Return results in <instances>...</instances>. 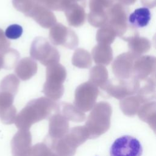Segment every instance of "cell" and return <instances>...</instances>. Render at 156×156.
I'll list each match as a JSON object with an SVG mask.
<instances>
[{
	"instance_id": "obj_32",
	"label": "cell",
	"mask_w": 156,
	"mask_h": 156,
	"mask_svg": "<svg viewBox=\"0 0 156 156\" xmlns=\"http://www.w3.org/2000/svg\"><path fill=\"white\" fill-rule=\"evenodd\" d=\"M31 156H58L45 143L35 144L31 149Z\"/></svg>"
},
{
	"instance_id": "obj_26",
	"label": "cell",
	"mask_w": 156,
	"mask_h": 156,
	"mask_svg": "<svg viewBox=\"0 0 156 156\" xmlns=\"http://www.w3.org/2000/svg\"><path fill=\"white\" fill-rule=\"evenodd\" d=\"M108 80V71L105 66L96 65L93 66L90 72L89 81L101 88Z\"/></svg>"
},
{
	"instance_id": "obj_16",
	"label": "cell",
	"mask_w": 156,
	"mask_h": 156,
	"mask_svg": "<svg viewBox=\"0 0 156 156\" xmlns=\"http://www.w3.org/2000/svg\"><path fill=\"white\" fill-rule=\"evenodd\" d=\"M33 18L44 28L52 27L56 24L57 19L54 13L43 5L37 2L33 9L26 15Z\"/></svg>"
},
{
	"instance_id": "obj_3",
	"label": "cell",
	"mask_w": 156,
	"mask_h": 156,
	"mask_svg": "<svg viewBox=\"0 0 156 156\" xmlns=\"http://www.w3.org/2000/svg\"><path fill=\"white\" fill-rule=\"evenodd\" d=\"M84 126H76L61 138L45 143L58 156H74L77 147L88 140Z\"/></svg>"
},
{
	"instance_id": "obj_36",
	"label": "cell",
	"mask_w": 156,
	"mask_h": 156,
	"mask_svg": "<svg viewBox=\"0 0 156 156\" xmlns=\"http://www.w3.org/2000/svg\"><path fill=\"white\" fill-rule=\"evenodd\" d=\"M141 2L144 5L152 8L155 6V0H141Z\"/></svg>"
},
{
	"instance_id": "obj_28",
	"label": "cell",
	"mask_w": 156,
	"mask_h": 156,
	"mask_svg": "<svg viewBox=\"0 0 156 156\" xmlns=\"http://www.w3.org/2000/svg\"><path fill=\"white\" fill-rule=\"evenodd\" d=\"M72 63L75 66L80 68H88L92 64L91 55L85 49H77L73 55Z\"/></svg>"
},
{
	"instance_id": "obj_10",
	"label": "cell",
	"mask_w": 156,
	"mask_h": 156,
	"mask_svg": "<svg viewBox=\"0 0 156 156\" xmlns=\"http://www.w3.org/2000/svg\"><path fill=\"white\" fill-rule=\"evenodd\" d=\"M49 38L52 44L61 45L70 49H74L79 44L76 34L61 23H56L51 27Z\"/></svg>"
},
{
	"instance_id": "obj_15",
	"label": "cell",
	"mask_w": 156,
	"mask_h": 156,
	"mask_svg": "<svg viewBox=\"0 0 156 156\" xmlns=\"http://www.w3.org/2000/svg\"><path fill=\"white\" fill-rule=\"evenodd\" d=\"M15 95L11 93L0 91V119L5 124L15 122L16 109L13 105Z\"/></svg>"
},
{
	"instance_id": "obj_22",
	"label": "cell",
	"mask_w": 156,
	"mask_h": 156,
	"mask_svg": "<svg viewBox=\"0 0 156 156\" xmlns=\"http://www.w3.org/2000/svg\"><path fill=\"white\" fill-rule=\"evenodd\" d=\"M155 102L151 101L143 104L137 112L140 119L147 122L154 132L155 131Z\"/></svg>"
},
{
	"instance_id": "obj_27",
	"label": "cell",
	"mask_w": 156,
	"mask_h": 156,
	"mask_svg": "<svg viewBox=\"0 0 156 156\" xmlns=\"http://www.w3.org/2000/svg\"><path fill=\"white\" fill-rule=\"evenodd\" d=\"M68 121L82 122L85 119L84 112L79 110L74 105L64 102L62 104V112L61 113Z\"/></svg>"
},
{
	"instance_id": "obj_23",
	"label": "cell",
	"mask_w": 156,
	"mask_h": 156,
	"mask_svg": "<svg viewBox=\"0 0 156 156\" xmlns=\"http://www.w3.org/2000/svg\"><path fill=\"white\" fill-rule=\"evenodd\" d=\"M114 2L115 0H90L88 14L108 18V11Z\"/></svg>"
},
{
	"instance_id": "obj_5",
	"label": "cell",
	"mask_w": 156,
	"mask_h": 156,
	"mask_svg": "<svg viewBox=\"0 0 156 156\" xmlns=\"http://www.w3.org/2000/svg\"><path fill=\"white\" fill-rule=\"evenodd\" d=\"M140 87V81L132 76L126 79L118 78L108 79L101 88L104 90L108 95L121 100L136 94Z\"/></svg>"
},
{
	"instance_id": "obj_6",
	"label": "cell",
	"mask_w": 156,
	"mask_h": 156,
	"mask_svg": "<svg viewBox=\"0 0 156 156\" xmlns=\"http://www.w3.org/2000/svg\"><path fill=\"white\" fill-rule=\"evenodd\" d=\"M31 57L39 61L44 66L58 63L60 54L49 41L42 37H36L32 41L30 49Z\"/></svg>"
},
{
	"instance_id": "obj_1",
	"label": "cell",
	"mask_w": 156,
	"mask_h": 156,
	"mask_svg": "<svg viewBox=\"0 0 156 156\" xmlns=\"http://www.w3.org/2000/svg\"><path fill=\"white\" fill-rule=\"evenodd\" d=\"M59 111L60 106L55 101L47 97H40L30 101L16 115L14 122L19 129L29 130L34 124Z\"/></svg>"
},
{
	"instance_id": "obj_12",
	"label": "cell",
	"mask_w": 156,
	"mask_h": 156,
	"mask_svg": "<svg viewBox=\"0 0 156 156\" xmlns=\"http://www.w3.org/2000/svg\"><path fill=\"white\" fill-rule=\"evenodd\" d=\"M138 56L130 52H124L117 56L112 65V69L118 79H129L133 76V63Z\"/></svg>"
},
{
	"instance_id": "obj_29",
	"label": "cell",
	"mask_w": 156,
	"mask_h": 156,
	"mask_svg": "<svg viewBox=\"0 0 156 156\" xmlns=\"http://www.w3.org/2000/svg\"><path fill=\"white\" fill-rule=\"evenodd\" d=\"M116 34L113 29L109 25L106 24L97 31L96 38L98 44L110 45L115 40Z\"/></svg>"
},
{
	"instance_id": "obj_19",
	"label": "cell",
	"mask_w": 156,
	"mask_h": 156,
	"mask_svg": "<svg viewBox=\"0 0 156 156\" xmlns=\"http://www.w3.org/2000/svg\"><path fill=\"white\" fill-rule=\"evenodd\" d=\"M37 63L32 57H24L15 66V73L22 80H27L33 77L37 71Z\"/></svg>"
},
{
	"instance_id": "obj_25",
	"label": "cell",
	"mask_w": 156,
	"mask_h": 156,
	"mask_svg": "<svg viewBox=\"0 0 156 156\" xmlns=\"http://www.w3.org/2000/svg\"><path fill=\"white\" fill-rule=\"evenodd\" d=\"M20 54L16 49L9 48L0 51V70L13 68L18 62Z\"/></svg>"
},
{
	"instance_id": "obj_31",
	"label": "cell",
	"mask_w": 156,
	"mask_h": 156,
	"mask_svg": "<svg viewBox=\"0 0 156 156\" xmlns=\"http://www.w3.org/2000/svg\"><path fill=\"white\" fill-rule=\"evenodd\" d=\"M86 1V0H43L41 4L51 10L65 11L73 1Z\"/></svg>"
},
{
	"instance_id": "obj_37",
	"label": "cell",
	"mask_w": 156,
	"mask_h": 156,
	"mask_svg": "<svg viewBox=\"0 0 156 156\" xmlns=\"http://www.w3.org/2000/svg\"><path fill=\"white\" fill-rule=\"evenodd\" d=\"M116 1H118V2L126 6V5L133 4L136 0H116Z\"/></svg>"
},
{
	"instance_id": "obj_11",
	"label": "cell",
	"mask_w": 156,
	"mask_h": 156,
	"mask_svg": "<svg viewBox=\"0 0 156 156\" xmlns=\"http://www.w3.org/2000/svg\"><path fill=\"white\" fill-rule=\"evenodd\" d=\"M155 58L151 55L138 57L133 63V76L144 82L155 84Z\"/></svg>"
},
{
	"instance_id": "obj_17",
	"label": "cell",
	"mask_w": 156,
	"mask_h": 156,
	"mask_svg": "<svg viewBox=\"0 0 156 156\" xmlns=\"http://www.w3.org/2000/svg\"><path fill=\"white\" fill-rule=\"evenodd\" d=\"M85 5L86 1H73L65 10V14L69 26L77 27L84 24L86 19Z\"/></svg>"
},
{
	"instance_id": "obj_14",
	"label": "cell",
	"mask_w": 156,
	"mask_h": 156,
	"mask_svg": "<svg viewBox=\"0 0 156 156\" xmlns=\"http://www.w3.org/2000/svg\"><path fill=\"white\" fill-rule=\"evenodd\" d=\"M69 121L59 112L49 117L48 136L47 141H54L61 138L69 130Z\"/></svg>"
},
{
	"instance_id": "obj_2",
	"label": "cell",
	"mask_w": 156,
	"mask_h": 156,
	"mask_svg": "<svg viewBox=\"0 0 156 156\" xmlns=\"http://www.w3.org/2000/svg\"><path fill=\"white\" fill-rule=\"evenodd\" d=\"M112 108L105 101L95 104L90 113L85 125L89 139H94L105 133L110 127Z\"/></svg>"
},
{
	"instance_id": "obj_20",
	"label": "cell",
	"mask_w": 156,
	"mask_h": 156,
	"mask_svg": "<svg viewBox=\"0 0 156 156\" xmlns=\"http://www.w3.org/2000/svg\"><path fill=\"white\" fill-rule=\"evenodd\" d=\"M91 55L98 65L107 66L113 60V50L110 45L98 44L93 48Z\"/></svg>"
},
{
	"instance_id": "obj_24",
	"label": "cell",
	"mask_w": 156,
	"mask_h": 156,
	"mask_svg": "<svg viewBox=\"0 0 156 156\" xmlns=\"http://www.w3.org/2000/svg\"><path fill=\"white\" fill-rule=\"evenodd\" d=\"M119 104L120 108L124 114L132 116L137 113L139 108L143 103L141 99L135 94L121 99Z\"/></svg>"
},
{
	"instance_id": "obj_9",
	"label": "cell",
	"mask_w": 156,
	"mask_h": 156,
	"mask_svg": "<svg viewBox=\"0 0 156 156\" xmlns=\"http://www.w3.org/2000/svg\"><path fill=\"white\" fill-rule=\"evenodd\" d=\"M142 146L138 139L124 135L115 140L110 149V156H141Z\"/></svg>"
},
{
	"instance_id": "obj_8",
	"label": "cell",
	"mask_w": 156,
	"mask_h": 156,
	"mask_svg": "<svg viewBox=\"0 0 156 156\" xmlns=\"http://www.w3.org/2000/svg\"><path fill=\"white\" fill-rule=\"evenodd\" d=\"M129 9L119 2L114 3L108 11L107 24L115 31L116 35L123 37L129 29Z\"/></svg>"
},
{
	"instance_id": "obj_7",
	"label": "cell",
	"mask_w": 156,
	"mask_h": 156,
	"mask_svg": "<svg viewBox=\"0 0 156 156\" xmlns=\"http://www.w3.org/2000/svg\"><path fill=\"white\" fill-rule=\"evenodd\" d=\"M99 93L98 87L91 82L81 83L75 90L74 105L83 112L91 110L96 104Z\"/></svg>"
},
{
	"instance_id": "obj_18",
	"label": "cell",
	"mask_w": 156,
	"mask_h": 156,
	"mask_svg": "<svg viewBox=\"0 0 156 156\" xmlns=\"http://www.w3.org/2000/svg\"><path fill=\"white\" fill-rule=\"evenodd\" d=\"M128 43L129 52L140 57L142 54L148 52L151 48L150 41L143 37H140L137 30L121 38Z\"/></svg>"
},
{
	"instance_id": "obj_4",
	"label": "cell",
	"mask_w": 156,
	"mask_h": 156,
	"mask_svg": "<svg viewBox=\"0 0 156 156\" xmlns=\"http://www.w3.org/2000/svg\"><path fill=\"white\" fill-rule=\"evenodd\" d=\"M46 76L43 92L47 98L57 101L64 93L63 83L66 77V70L59 63L51 64L46 67Z\"/></svg>"
},
{
	"instance_id": "obj_34",
	"label": "cell",
	"mask_w": 156,
	"mask_h": 156,
	"mask_svg": "<svg viewBox=\"0 0 156 156\" xmlns=\"http://www.w3.org/2000/svg\"><path fill=\"white\" fill-rule=\"evenodd\" d=\"M23 31V27L20 25L14 24L7 27L4 34L7 38L15 40L21 36Z\"/></svg>"
},
{
	"instance_id": "obj_13",
	"label": "cell",
	"mask_w": 156,
	"mask_h": 156,
	"mask_svg": "<svg viewBox=\"0 0 156 156\" xmlns=\"http://www.w3.org/2000/svg\"><path fill=\"white\" fill-rule=\"evenodd\" d=\"M13 156H31L32 136L29 130L20 129L11 141Z\"/></svg>"
},
{
	"instance_id": "obj_33",
	"label": "cell",
	"mask_w": 156,
	"mask_h": 156,
	"mask_svg": "<svg viewBox=\"0 0 156 156\" xmlns=\"http://www.w3.org/2000/svg\"><path fill=\"white\" fill-rule=\"evenodd\" d=\"M36 3L35 0H12L13 7L25 15L33 9Z\"/></svg>"
},
{
	"instance_id": "obj_21",
	"label": "cell",
	"mask_w": 156,
	"mask_h": 156,
	"mask_svg": "<svg viewBox=\"0 0 156 156\" xmlns=\"http://www.w3.org/2000/svg\"><path fill=\"white\" fill-rule=\"evenodd\" d=\"M151 12L147 7H141L135 9L128 17V22L134 29L144 27L149 24L151 20Z\"/></svg>"
},
{
	"instance_id": "obj_35",
	"label": "cell",
	"mask_w": 156,
	"mask_h": 156,
	"mask_svg": "<svg viewBox=\"0 0 156 156\" xmlns=\"http://www.w3.org/2000/svg\"><path fill=\"white\" fill-rule=\"evenodd\" d=\"M10 46V41L5 36L2 29H0V51L7 49Z\"/></svg>"
},
{
	"instance_id": "obj_30",
	"label": "cell",
	"mask_w": 156,
	"mask_h": 156,
	"mask_svg": "<svg viewBox=\"0 0 156 156\" xmlns=\"http://www.w3.org/2000/svg\"><path fill=\"white\" fill-rule=\"evenodd\" d=\"M20 80L14 74H10L4 77L0 82V91H5L12 93L15 96L18 92Z\"/></svg>"
}]
</instances>
